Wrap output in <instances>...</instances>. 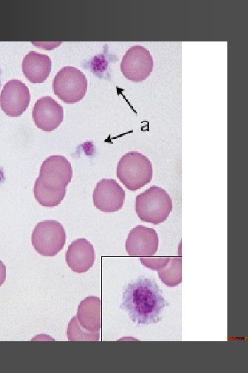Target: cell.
<instances>
[{
    "mask_svg": "<svg viewBox=\"0 0 248 373\" xmlns=\"http://www.w3.org/2000/svg\"><path fill=\"white\" fill-rule=\"evenodd\" d=\"M166 301L157 284L147 278L130 283L123 294L121 307L138 325L161 321Z\"/></svg>",
    "mask_w": 248,
    "mask_h": 373,
    "instance_id": "6da1fadb",
    "label": "cell"
},
{
    "mask_svg": "<svg viewBox=\"0 0 248 373\" xmlns=\"http://www.w3.org/2000/svg\"><path fill=\"white\" fill-rule=\"evenodd\" d=\"M135 209L142 221L158 224L169 216L172 198L164 189L152 186L136 197Z\"/></svg>",
    "mask_w": 248,
    "mask_h": 373,
    "instance_id": "7a4b0ae2",
    "label": "cell"
},
{
    "mask_svg": "<svg viewBox=\"0 0 248 373\" xmlns=\"http://www.w3.org/2000/svg\"><path fill=\"white\" fill-rule=\"evenodd\" d=\"M152 175L151 161L137 151L125 153L117 164L118 178L127 189L132 191H137L149 183Z\"/></svg>",
    "mask_w": 248,
    "mask_h": 373,
    "instance_id": "3957f363",
    "label": "cell"
},
{
    "mask_svg": "<svg viewBox=\"0 0 248 373\" xmlns=\"http://www.w3.org/2000/svg\"><path fill=\"white\" fill-rule=\"evenodd\" d=\"M66 241L63 226L54 220L39 222L32 233L34 249L43 256H54L63 249Z\"/></svg>",
    "mask_w": 248,
    "mask_h": 373,
    "instance_id": "277c9868",
    "label": "cell"
},
{
    "mask_svg": "<svg viewBox=\"0 0 248 373\" xmlns=\"http://www.w3.org/2000/svg\"><path fill=\"white\" fill-rule=\"evenodd\" d=\"M87 80L85 74L73 66H65L56 75L52 83L54 94L66 104L81 101L85 95Z\"/></svg>",
    "mask_w": 248,
    "mask_h": 373,
    "instance_id": "5b68a950",
    "label": "cell"
},
{
    "mask_svg": "<svg viewBox=\"0 0 248 373\" xmlns=\"http://www.w3.org/2000/svg\"><path fill=\"white\" fill-rule=\"evenodd\" d=\"M72 178V167L63 155H51L42 163L35 182L47 188L66 191Z\"/></svg>",
    "mask_w": 248,
    "mask_h": 373,
    "instance_id": "8992f818",
    "label": "cell"
},
{
    "mask_svg": "<svg viewBox=\"0 0 248 373\" xmlns=\"http://www.w3.org/2000/svg\"><path fill=\"white\" fill-rule=\"evenodd\" d=\"M154 61L150 52L143 46L130 47L123 57L120 68L127 79L141 82L151 74Z\"/></svg>",
    "mask_w": 248,
    "mask_h": 373,
    "instance_id": "52a82bcc",
    "label": "cell"
},
{
    "mask_svg": "<svg viewBox=\"0 0 248 373\" xmlns=\"http://www.w3.org/2000/svg\"><path fill=\"white\" fill-rule=\"evenodd\" d=\"M30 100L28 88L18 79L8 81L0 94L1 108L10 117L21 115L28 108Z\"/></svg>",
    "mask_w": 248,
    "mask_h": 373,
    "instance_id": "ba28073f",
    "label": "cell"
},
{
    "mask_svg": "<svg viewBox=\"0 0 248 373\" xmlns=\"http://www.w3.org/2000/svg\"><path fill=\"white\" fill-rule=\"evenodd\" d=\"M92 197L96 209L112 213L123 207L125 192L114 179L103 178L96 184Z\"/></svg>",
    "mask_w": 248,
    "mask_h": 373,
    "instance_id": "9c48e42d",
    "label": "cell"
},
{
    "mask_svg": "<svg viewBox=\"0 0 248 373\" xmlns=\"http://www.w3.org/2000/svg\"><path fill=\"white\" fill-rule=\"evenodd\" d=\"M158 247L156 231L143 225H137L129 233L125 242V249L131 256H152Z\"/></svg>",
    "mask_w": 248,
    "mask_h": 373,
    "instance_id": "30bf717a",
    "label": "cell"
},
{
    "mask_svg": "<svg viewBox=\"0 0 248 373\" xmlns=\"http://www.w3.org/2000/svg\"><path fill=\"white\" fill-rule=\"evenodd\" d=\"M32 117L37 128L45 132H51L62 123L63 109L51 97L44 96L36 102L32 110Z\"/></svg>",
    "mask_w": 248,
    "mask_h": 373,
    "instance_id": "8fae6325",
    "label": "cell"
},
{
    "mask_svg": "<svg viewBox=\"0 0 248 373\" xmlns=\"http://www.w3.org/2000/svg\"><path fill=\"white\" fill-rule=\"evenodd\" d=\"M95 252L92 244L85 238H79L68 246L65 260L74 272L87 271L94 265Z\"/></svg>",
    "mask_w": 248,
    "mask_h": 373,
    "instance_id": "7c38bea8",
    "label": "cell"
},
{
    "mask_svg": "<svg viewBox=\"0 0 248 373\" xmlns=\"http://www.w3.org/2000/svg\"><path fill=\"white\" fill-rule=\"evenodd\" d=\"M49 56L35 51H30L23 58L22 70L25 77L32 83H43L51 71Z\"/></svg>",
    "mask_w": 248,
    "mask_h": 373,
    "instance_id": "4fadbf2b",
    "label": "cell"
},
{
    "mask_svg": "<svg viewBox=\"0 0 248 373\" xmlns=\"http://www.w3.org/2000/svg\"><path fill=\"white\" fill-rule=\"evenodd\" d=\"M76 318L80 325L90 332L101 327V301L96 296H87L78 306Z\"/></svg>",
    "mask_w": 248,
    "mask_h": 373,
    "instance_id": "5bb4252c",
    "label": "cell"
},
{
    "mask_svg": "<svg viewBox=\"0 0 248 373\" xmlns=\"http://www.w3.org/2000/svg\"><path fill=\"white\" fill-rule=\"evenodd\" d=\"M161 280L168 287H175L182 282V260L173 257L169 258L166 265L158 270Z\"/></svg>",
    "mask_w": 248,
    "mask_h": 373,
    "instance_id": "9a60e30c",
    "label": "cell"
},
{
    "mask_svg": "<svg viewBox=\"0 0 248 373\" xmlns=\"http://www.w3.org/2000/svg\"><path fill=\"white\" fill-rule=\"evenodd\" d=\"M33 193L37 201L45 207H54L63 200L66 191H58L43 186L34 182Z\"/></svg>",
    "mask_w": 248,
    "mask_h": 373,
    "instance_id": "2e32d148",
    "label": "cell"
},
{
    "mask_svg": "<svg viewBox=\"0 0 248 373\" xmlns=\"http://www.w3.org/2000/svg\"><path fill=\"white\" fill-rule=\"evenodd\" d=\"M68 340L72 341H95L99 339V332H90L84 329L79 323L76 316H74L68 323L67 329Z\"/></svg>",
    "mask_w": 248,
    "mask_h": 373,
    "instance_id": "e0dca14e",
    "label": "cell"
},
{
    "mask_svg": "<svg viewBox=\"0 0 248 373\" xmlns=\"http://www.w3.org/2000/svg\"><path fill=\"white\" fill-rule=\"evenodd\" d=\"M169 258L168 257H162V258H144L141 257L140 261L141 263L147 268L151 269L152 270H156L164 267L166 264L168 262Z\"/></svg>",
    "mask_w": 248,
    "mask_h": 373,
    "instance_id": "ac0fdd59",
    "label": "cell"
},
{
    "mask_svg": "<svg viewBox=\"0 0 248 373\" xmlns=\"http://www.w3.org/2000/svg\"><path fill=\"white\" fill-rule=\"evenodd\" d=\"M6 278V267L0 260V287L4 283Z\"/></svg>",
    "mask_w": 248,
    "mask_h": 373,
    "instance_id": "d6986e66",
    "label": "cell"
}]
</instances>
